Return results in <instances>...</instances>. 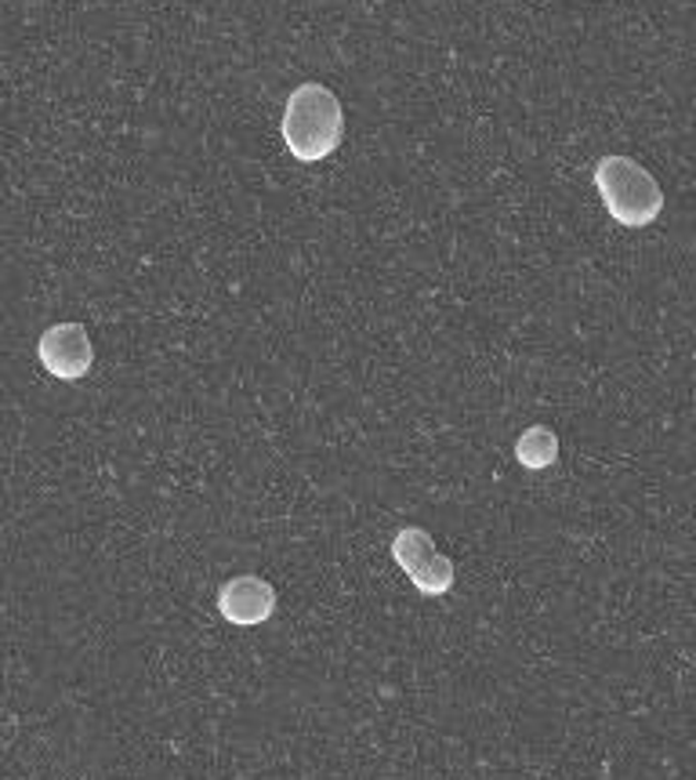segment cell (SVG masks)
Segmentation results:
<instances>
[{"label": "cell", "mask_w": 696, "mask_h": 780, "mask_svg": "<svg viewBox=\"0 0 696 780\" xmlns=\"http://www.w3.org/2000/svg\"><path fill=\"white\" fill-rule=\"evenodd\" d=\"M279 131H284V145L295 161L320 164L345 139V109L327 84H298L284 106Z\"/></svg>", "instance_id": "obj_1"}, {"label": "cell", "mask_w": 696, "mask_h": 780, "mask_svg": "<svg viewBox=\"0 0 696 780\" xmlns=\"http://www.w3.org/2000/svg\"><path fill=\"white\" fill-rule=\"evenodd\" d=\"M595 189L603 197V207L617 226L645 229L653 226L664 211V189L650 171L631 156H603L595 164Z\"/></svg>", "instance_id": "obj_2"}, {"label": "cell", "mask_w": 696, "mask_h": 780, "mask_svg": "<svg viewBox=\"0 0 696 780\" xmlns=\"http://www.w3.org/2000/svg\"><path fill=\"white\" fill-rule=\"evenodd\" d=\"M393 559H396V567L402 570V574H407V581L413 584V589H418L421 595H429V600H435V595H446L457 581L454 559L439 552L432 534L421 530V527H402L396 534L393 538Z\"/></svg>", "instance_id": "obj_3"}, {"label": "cell", "mask_w": 696, "mask_h": 780, "mask_svg": "<svg viewBox=\"0 0 696 780\" xmlns=\"http://www.w3.org/2000/svg\"><path fill=\"white\" fill-rule=\"evenodd\" d=\"M36 356H41L44 371L52 377H58V382H80V377L88 374L91 363H95L88 327L77 323V320L52 323L41 334V341H36Z\"/></svg>", "instance_id": "obj_4"}, {"label": "cell", "mask_w": 696, "mask_h": 780, "mask_svg": "<svg viewBox=\"0 0 696 780\" xmlns=\"http://www.w3.org/2000/svg\"><path fill=\"white\" fill-rule=\"evenodd\" d=\"M218 614L236 628L265 625L276 614V589L258 574H240L218 589Z\"/></svg>", "instance_id": "obj_5"}, {"label": "cell", "mask_w": 696, "mask_h": 780, "mask_svg": "<svg viewBox=\"0 0 696 780\" xmlns=\"http://www.w3.org/2000/svg\"><path fill=\"white\" fill-rule=\"evenodd\" d=\"M516 458L522 469L544 472L559 461V436L548 429V425H530L527 432L516 440Z\"/></svg>", "instance_id": "obj_6"}]
</instances>
